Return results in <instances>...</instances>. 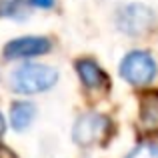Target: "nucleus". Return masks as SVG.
I'll return each mask as SVG.
<instances>
[{
    "label": "nucleus",
    "mask_w": 158,
    "mask_h": 158,
    "mask_svg": "<svg viewBox=\"0 0 158 158\" xmlns=\"http://www.w3.org/2000/svg\"><path fill=\"white\" fill-rule=\"evenodd\" d=\"M56 82H58V72L46 64H22L10 76V86L16 94L46 92Z\"/></svg>",
    "instance_id": "nucleus-1"
},
{
    "label": "nucleus",
    "mask_w": 158,
    "mask_h": 158,
    "mask_svg": "<svg viewBox=\"0 0 158 158\" xmlns=\"http://www.w3.org/2000/svg\"><path fill=\"white\" fill-rule=\"evenodd\" d=\"M120 76L134 86H146L156 76V62L148 52L132 50L120 62Z\"/></svg>",
    "instance_id": "nucleus-2"
},
{
    "label": "nucleus",
    "mask_w": 158,
    "mask_h": 158,
    "mask_svg": "<svg viewBox=\"0 0 158 158\" xmlns=\"http://www.w3.org/2000/svg\"><path fill=\"white\" fill-rule=\"evenodd\" d=\"M154 24V12L144 4H128V6L120 8L118 16H116V26L122 32L130 36H138L148 32Z\"/></svg>",
    "instance_id": "nucleus-3"
},
{
    "label": "nucleus",
    "mask_w": 158,
    "mask_h": 158,
    "mask_svg": "<svg viewBox=\"0 0 158 158\" xmlns=\"http://www.w3.org/2000/svg\"><path fill=\"white\" fill-rule=\"evenodd\" d=\"M108 118L96 112H88V114L80 116L74 124L72 130V138L76 144L80 146H90L92 142H96L100 136H104L106 128H108Z\"/></svg>",
    "instance_id": "nucleus-4"
},
{
    "label": "nucleus",
    "mask_w": 158,
    "mask_h": 158,
    "mask_svg": "<svg viewBox=\"0 0 158 158\" xmlns=\"http://www.w3.org/2000/svg\"><path fill=\"white\" fill-rule=\"evenodd\" d=\"M52 44L44 36H22V38L10 40L4 46V58L8 60H18V58H32V56H42L50 52Z\"/></svg>",
    "instance_id": "nucleus-5"
},
{
    "label": "nucleus",
    "mask_w": 158,
    "mask_h": 158,
    "mask_svg": "<svg viewBox=\"0 0 158 158\" xmlns=\"http://www.w3.org/2000/svg\"><path fill=\"white\" fill-rule=\"evenodd\" d=\"M74 68H76L78 76H80L82 84H84L86 88L96 90V88H102V86L108 84V76L94 60L82 58V60H78L76 64H74Z\"/></svg>",
    "instance_id": "nucleus-6"
},
{
    "label": "nucleus",
    "mask_w": 158,
    "mask_h": 158,
    "mask_svg": "<svg viewBox=\"0 0 158 158\" xmlns=\"http://www.w3.org/2000/svg\"><path fill=\"white\" fill-rule=\"evenodd\" d=\"M36 116V106L32 102H26V100H20V102H14L10 108V122H12V128L18 132L26 130L28 126L32 124Z\"/></svg>",
    "instance_id": "nucleus-7"
},
{
    "label": "nucleus",
    "mask_w": 158,
    "mask_h": 158,
    "mask_svg": "<svg viewBox=\"0 0 158 158\" xmlns=\"http://www.w3.org/2000/svg\"><path fill=\"white\" fill-rule=\"evenodd\" d=\"M0 16L2 18L22 20L28 16V8L24 0H0Z\"/></svg>",
    "instance_id": "nucleus-8"
},
{
    "label": "nucleus",
    "mask_w": 158,
    "mask_h": 158,
    "mask_svg": "<svg viewBox=\"0 0 158 158\" xmlns=\"http://www.w3.org/2000/svg\"><path fill=\"white\" fill-rule=\"evenodd\" d=\"M126 158H158V146L156 144H150V142L138 144Z\"/></svg>",
    "instance_id": "nucleus-9"
},
{
    "label": "nucleus",
    "mask_w": 158,
    "mask_h": 158,
    "mask_svg": "<svg viewBox=\"0 0 158 158\" xmlns=\"http://www.w3.org/2000/svg\"><path fill=\"white\" fill-rule=\"evenodd\" d=\"M28 2L36 8H52L54 6V0H28Z\"/></svg>",
    "instance_id": "nucleus-10"
},
{
    "label": "nucleus",
    "mask_w": 158,
    "mask_h": 158,
    "mask_svg": "<svg viewBox=\"0 0 158 158\" xmlns=\"http://www.w3.org/2000/svg\"><path fill=\"white\" fill-rule=\"evenodd\" d=\"M0 158H18V156H16L10 148H6V146H2V144H0Z\"/></svg>",
    "instance_id": "nucleus-11"
},
{
    "label": "nucleus",
    "mask_w": 158,
    "mask_h": 158,
    "mask_svg": "<svg viewBox=\"0 0 158 158\" xmlns=\"http://www.w3.org/2000/svg\"><path fill=\"white\" fill-rule=\"evenodd\" d=\"M4 132H6V120H4L2 112H0V138L4 136Z\"/></svg>",
    "instance_id": "nucleus-12"
}]
</instances>
